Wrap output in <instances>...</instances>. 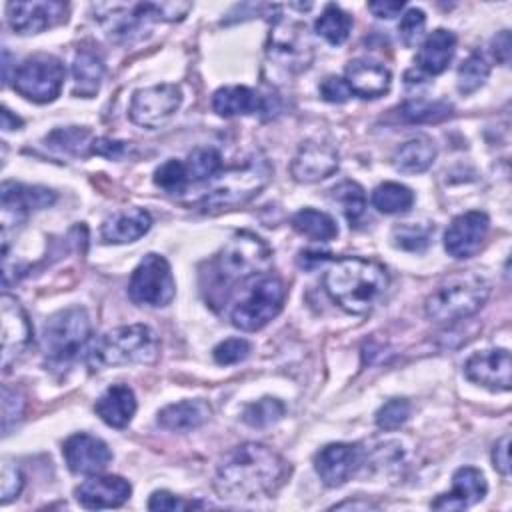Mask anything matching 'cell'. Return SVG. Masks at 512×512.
<instances>
[{
  "instance_id": "6da1fadb",
  "label": "cell",
  "mask_w": 512,
  "mask_h": 512,
  "mask_svg": "<svg viewBox=\"0 0 512 512\" xmlns=\"http://www.w3.org/2000/svg\"><path fill=\"white\" fill-rule=\"evenodd\" d=\"M288 462L270 446L246 442L234 446L218 464L214 488L228 500H260L272 496L288 478Z\"/></svg>"
},
{
  "instance_id": "7a4b0ae2",
  "label": "cell",
  "mask_w": 512,
  "mask_h": 512,
  "mask_svg": "<svg viewBox=\"0 0 512 512\" xmlns=\"http://www.w3.org/2000/svg\"><path fill=\"white\" fill-rule=\"evenodd\" d=\"M386 288L388 272L372 258L342 256L324 272V290L348 314H368Z\"/></svg>"
},
{
  "instance_id": "3957f363",
  "label": "cell",
  "mask_w": 512,
  "mask_h": 512,
  "mask_svg": "<svg viewBox=\"0 0 512 512\" xmlns=\"http://www.w3.org/2000/svg\"><path fill=\"white\" fill-rule=\"evenodd\" d=\"M158 354L160 340L156 332L146 324H128L100 336L88 348L86 364L92 370L128 364H152Z\"/></svg>"
},
{
  "instance_id": "277c9868",
  "label": "cell",
  "mask_w": 512,
  "mask_h": 512,
  "mask_svg": "<svg viewBox=\"0 0 512 512\" xmlns=\"http://www.w3.org/2000/svg\"><path fill=\"white\" fill-rule=\"evenodd\" d=\"M272 166L266 156L252 154L242 164H236L218 174L214 186L198 200L202 212L230 210L254 198L270 180Z\"/></svg>"
},
{
  "instance_id": "5b68a950",
  "label": "cell",
  "mask_w": 512,
  "mask_h": 512,
  "mask_svg": "<svg viewBox=\"0 0 512 512\" xmlns=\"http://www.w3.org/2000/svg\"><path fill=\"white\" fill-rule=\"evenodd\" d=\"M192 4L188 2H136V4H96L94 18L116 42H128L146 30L150 22L182 20Z\"/></svg>"
},
{
  "instance_id": "8992f818",
  "label": "cell",
  "mask_w": 512,
  "mask_h": 512,
  "mask_svg": "<svg viewBox=\"0 0 512 512\" xmlns=\"http://www.w3.org/2000/svg\"><path fill=\"white\" fill-rule=\"evenodd\" d=\"M92 324L86 308L70 306L52 314L42 330V350L52 368L70 366L88 346Z\"/></svg>"
},
{
  "instance_id": "52a82bcc",
  "label": "cell",
  "mask_w": 512,
  "mask_h": 512,
  "mask_svg": "<svg viewBox=\"0 0 512 512\" xmlns=\"http://www.w3.org/2000/svg\"><path fill=\"white\" fill-rule=\"evenodd\" d=\"M490 290V282L474 272L454 276L426 298L424 312L434 322L464 320L486 304Z\"/></svg>"
},
{
  "instance_id": "ba28073f",
  "label": "cell",
  "mask_w": 512,
  "mask_h": 512,
  "mask_svg": "<svg viewBox=\"0 0 512 512\" xmlns=\"http://www.w3.org/2000/svg\"><path fill=\"white\" fill-rule=\"evenodd\" d=\"M272 266L270 246L252 232H236L218 254V272L226 282H244Z\"/></svg>"
},
{
  "instance_id": "9c48e42d",
  "label": "cell",
  "mask_w": 512,
  "mask_h": 512,
  "mask_svg": "<svg viewBox=\"0 0 512 512\" xmlns=\"http://www.w3.org/2000/svg\"><path fill=\"white\" fill-rule=\"evenodd\" d=\"M66 68L60 58L52 54H32L14 72V90L38 104L58 98L64 84Z\"/></svg>"
},
{
  "instance_id": "30bf717a",
  "label": "cell",
  "mask_w": 512,
  "mask_h": 512,
  "mask_svg": "<svg viewBox=\"0 0 512 512\" xmlns=\"http://www.w3.org/2000/svg\"><path fill=\"white\" fill-rule=\"evenodd\" d=\"M286 288L282 280L274 276H266L258 280L250 292L234 306L230 320L236 328L254 332L264 328L272 318L278 316V312L284 306Z\"/></svg>"
},
{
  "instance_id": "8fae6325",
  "label": "cell",
  "mask_w": 512,
  "mask_h": 512,
  "mask_svg": "<svg viewBox=\"0 0 512 512\" xmlns=\"http://www.w3.org/2000/svg\"><path fill=\"white\" fill-rule=\"evenodd\" d=\"M176 292L170 264L160 254H146L128 282V296L140 306H166Z\"/></svg>"
},
{
  "instance_id": "7c38bea8",
  "label": "cell",
  "mask_w": 512,
  "mask_h": 512,
  "mask_svg": "<svg viewBox=\"0 0 512 512\" xmlns=\"http://www.w3.org/2000/svg\"><path fill=\"white\" fill-rule=\"evenodd\" d=\"M312 40L308 36L306 24L294 20H278L268 36V58L284 68L286 72H302L312 62Z\"/></svg>"
},
{
  "instance_id": "4fadbf2b",
  "label": "cell",
  "mask_w": 512,
  "mask_h": 512,
  "mask_svg": "<svg viewBox=\"0 0 512 512\" xmlns=\"http://www.w3.org/2000/svg\"><path fill=\"white\" fill-rule=\"evenodd\" d=\"M182 104V92L176 84H156L140 88L130 100V120L142 128L154 130L166 124Z\"/></svg>"
},
{
  "instance_id": "5bb4252c",
  "label": "cell",
  "mask_w": 512,
  "mask_h": 512,
  "mask_svg": "<svg viewBox=\"0 0 512 512\" xmlns=\"http://www.w3.org/2000/svg\"><path fill=\"white\" fill-rule=\"evenodd\" d=\"M364 462V448L360 444H348V442H336L320 448L314 456V468L320 476V480L330 486H342L346 484Z\"/></svg>"
},
{
  "instance_id": "9a60e30c",
  "label": "cell",
  "mask_w": 512,
  "mask_h": 512,
  "mask_svg": "<svg viewBox=\"0 0 512 512\" xmlns=\"http://www.w3.org/2000/svg\"><path fill=\"white\" fill-rule=\"evenodd\" d=\"M0 318H2V368L4 372H8L12 362L32 342V326L20 302L8 294H4L0 300Z\"/></svg>"
},
{
  "instance_id": "2e32d148",
  "label": "cell",
  "mask_w": 512,
  "mask_h": 512,
  "mask_svg": "<svg viewBox=\"0 0 512 512\" xmlns=\"http://www.w3.org/2000/svg\"><path fill=\"white\" fill-rule=\"evenodd\" d=\"M8 22L18 34H38L66 20L68 4L58 0L36 2H10L6 6Z\"/></svg>"
},
{
  "instance_id": "e0dca14e",
  "label": "cell",
  "mask_w": 512,
  "mask_h": 512,
  "mask_svg": "<svg viewBox=\"0 0 512 512\" xmlns=\"http://www.w3.org/2000/svg\"><path fill=\"white\" fill-rule=\"evenodd\" d=\"M488 228L490 220L480 210H470L456 216L444 234L446 252L458 260L474 256L480 250Z\"/></svg>"
},
{
  "instance_id": "ac0fdd59",
  "label": "cell",
  "mask_w": 512,
  "mask_h": 512,
  "mask_svg": "<svg viewBox=\"0 0 512 512\" xmlns=\"http://www.w3.org/2000/svg\"><path fill=\"white\" fill-rule=\"evenodd\" d=\"M468 380L486 386L490 390H510L512 384V360L506 348H492L472 354L464 364Z\"/></svg>"
},
{
  "instance_id": "d6986e66",
  "label": "cell",
  "mask_w": 512,
  "mask_h": 512,
  "mask_svg": "<svg viewBox=\"0 0 512 512\" xmlns=\"http://www.w3.org/2000/svg\"><path fill=\"white\" fill-rule=\"evenodd\" d=\"M62 454L66 460V466L74 474H84V476H94L100 474L112 460V452L96 436L90 434H72L64 446Z\"/></svg>"
},
{
  "instance_id": "ffe728a7",
  "label": "cell",
  "mask_w": 512,
  "mask_h": 512,
  "mask_svg": "<svg viewBox=\"0 0 512 512\" xmlns=\"http://www.w3.org/2000/svg\"><path fill=\"white\" fill-rule=\"evenodd\" d=\"M338 170V152L326 142H304L290 164V174L296 182L312 184L328 178Z\"/></svg>"
},
{
  "instance_id": "44dd1931",
  "label": "cell",
  "mask_w": 512,
  "mask_h": 512,
  "mask_svg": "<svg viewBox=\"0 0 512 512\" xmlns=\"http://www.w3.org/2000/svg\"><path fill=\"white\" fill-rule=\"evenodd\" d=\"M132 486L128 480L122 476H98L94 474L86 482H82L74 494L76 500L90 510H100V508H118L130 498Z\"/></svg>"
},
{
  "instance_id": "7402d4cb",
  "label": "cell",
  "mask_w": 512,
  "mask_h": 512,
  "mask_svg": "<svg viewBox=\"0 0 512 512\" xmlns=\"http://www.w3.org/2000/svg\"><path fill=\"white\" fill-rule=\"evenodd\" d=\"M488 492L484 474L472 466H462L452 476V490L440 494L430 506L436 510H464L480 502Z\"/></svg>"
},
{
  "instance_id": "603a6c76",
  "label": "cell",
  "mask_w": 512,
  "mask_h": 512,
  "mask_svg": "<svg viewBox=\"0 0 512 512\" xmlns=\"http://www.w3.org/2000/svg\"><path fill=\"white\" fill-rule=\"evenodd\" d=\"M344 82L350 92L360 98H378L390 90V70L368 58L350 60L344 70Z\"/></svg>"
},
{
  "instance_id": "cb8c5ba5",
  "label": "cell",
  "mask_w": 512,
  "mask_h": 512,
  "mask_svg": "<svg viewBox=\"0 0 512 512\" xmlns=\"http://www.w3.org/2000/svg\"><path fill=\"white\" fill-rule=\"evenodd\" d=\"M456 52V34L446 28H436L426 36L418 54H416V70L424 76L442 74L452 56Z\"/></svg>"
},
{
  "instance_id": "d4e9b609",
  "label": "cell",
  "mask_w": 512,
  "mask_h": 512,
  "mask_svg": "<svg viewBox=\"0 0 512 512\" xmlns=\"http://www.w3.org/2000/svg\"><path fill=\"white\" fill-rule=\"evenodd\" d=\"M2 212L4 216L22 218L30 210H40L50 206L56 200V194L42 186H26L18 182H4L2 184Z\"/></svg>"
},
{
  "instance_id": "484cf974",
  "label": "cell",
  "mask_w": 512,
  "mask_h": 512,
  "mask_svg": "<svg viewBox=\"0 0 512 512\" xmlns=\"http://www.w3.org/2000/svg\"><path fill=\"white\" fill-rule=\"evenodd\" d=\"M152 218L142 208H126L108 216L102 224V238L112 244L134 242L150 230Z\"/></svg>"
},
{
  "instance_id": "4316f807",
  "label": "cell",
  "mask_w": 512,
  "mask_h": 512,
  "mask_svg": "<svg viewBox=\"0 0 512 512\" xmlns=\"http://www.w3.org/2000/svg\"><path fill=\"white\" fill-rule=\"evenodd\" d=\"M94 410L108 426L126 428L136 412V396L126 384H114L96 400Z\"/></svg>"
},
{
  "instance_id": "83f0119b",
  "label": "cell",
  "mask_w": 512,
  "mask_h": 512,
  "mask_svg": "<svg viewBox=\"0 0 512 512\" xmlns=\"http://www.w3.org/2000/svg\"><path fill=\"white\" fill-rule=\"evenodd\" d=\"M212 108L222 118L246 116L266 110V100L248 86H224L212 96Z\"/></svg>"
},
{
  "instance_id": "f1b7e54d",
  "label": "cell",
  "mask_w": 512,
  "mask_h": 512,
  "mask_svg": "<svg viewBox=\"0 0 512 512\" xmlns=\"http://www.w3.org/2000/svg\"><path fill=\"white\" fill-rule=\"evenodd\" d=\"M212 414V408L204 400H182L168 404L158 412V424L172 432H188L202 426Z\"/></svg>"
},
{
  "instance_id": "f546056e",
  "label": "cell",
  "mask_w": 512,
  "mask_h": 512,
  "mask_svg": "<svg viewBox=\"0 0 512 512\" xmlns=\"http://www.w3.org/2000/svg\"><path fill=\"white\" fill-rule=\"evenodd\" d=\"M72 76H74V94L92 98L96 96L102 76H104V62L102 58L88 48L78 50L72 62Z\"/></svg>"
},
{
  "instance_id": "4dcf8cb0",
  "label": "cell",
  "mask_w": 512,
  "mask_h": 512,
  "mask_svg": "<svg viewBox=\"0 0 512 512\" xmlns=\"http://www.w3.org/2000/svg\"><path fill=\"white\" fill-rule=\"evenodd\" d=\"M436 158V146L432 140L418 136L404 142L394 156V168L402 174H420L432 166Z\"/></svg>"
},
{
  "instance_id": "1f68e13d",
  "label": "cell",
  "mask_w": 512,
  "mask_h": 512,
  "mask_svg": "<svg viewBox=\"0 0 512 512\" xmlns=\"http://www.w3.org/2000/svg\"><path fill=\"white\" fill-rule=\"evenodd\" d=\"M396 116L400 122L406 124H430V122H442L452 116V104L444 100H408L402 106H398Z\"/></svg>"
},
{
  "instance_id": "d6a6232c",
  "label": "cell",
  "mask_w": 512,
  "mask_h": 512,
  "mask_svg": "<svg viewBox=\"0 0 512 512\" xmlns=\"http://www.w3.org/2000/svg\"><path fill=\"white\" fill-rule=\"evenodd\" d=\"M292 228L310 238V240H318V242H328L332 238H336L338 228L336 222L330 214L314 210V208H302L292 216Z\"/></svg>"
},
{
  "instance_id": "836d02e7",
  "label": "cell",
  "mask_w": 512,
  "mask_h": 512,
  "mask_svg": "<svg viewBox=\"0 0 512 512\" xmlns=\"http://www.w3.org/2000/svg\"><path fill=\"white\" fill-rule=\"evenodd\" d=\"M314 30L318 36H322L326 42L340 46L348 40L350 30H352V16L344 12L336 4H328L324 12L316 18Z\"/></svg>"
},
{
  "instance_id": "e575fe53",
  "label": "cell",
  "mask_w": 512,
  "mask_h": 512,
  "mask_svg": "<svg viewBox=\"0 0 512 512\" xmlns=\"http://www.w3.org/2000/svg\"><path fill=\"white\" fill-rule=\"evenodd\" d=\"M414 202V194L408 186L398 182H384L372 192V206L384 214L408 212Z\"/></svg>"
},
{
  "instance_id": "d590c367",
  "label": "cell",
  "mask_w": 512,
  "mask_h": 512,
  "mask_svg": "<svg viewBox=\"0 0 512 512\" xmlns=\"http://www.w3.org/2000/svg\"><path fill=\"white\" fill-rule=\"evenodd\" d=\"M184 166L190 182L214 180L222 172V156L214 146H198L188 154Z\"/></svg>"
},
{
  "instance_id": "8d00e7d4",
  "label": "cell",
  "mask_w": 512,
  "mask_h": 512,
  "mask_svg": "<svg viewBox=\"0 0 512 512\" xmlns=\"http://www.w3.org/2000/svg\"><path fill=\"white\" fill-rule=\"evenodd\" d=\"M490 74V64L484 58L482 52H472L458 68V76H456V86L460 94H472L474 90H478L486 78Z\"/></svg>"
},
{
  "instance_id": "74e56055",
  "label": "cell",
  "mask_w": 512,
  "mask_h": 512,
  "mask_svg": "<svg viewBox=\"0 0 512 512\" xmlns=\"http://www.w3.org/2000/svg\"><path fill=\"white\" fill-rule=\"evenodd\" d=\"M334 200L342 206V212L350 226H358L366 214V194L356 182H342L334 188Z\"/></svg>"
},
{
  "instance_id": "f35d334b",
  "label": "cell",
  "mask_w": 512,
  "mask_h": 512,
  "mask_svg": "<svg viewBox=\"0 0 512 512\" xmlns=\"http://www.w3.org/2000/svg\"><path fill=\"white\" fill-rule=\"evenodd\" d=\"M286 412L284 402H280L278 398H260L252 404H248L242 412V420L252 426V428H266L274 422H278Z\"/></svg>"
},
{
  "instance_id": "ab89813d",
  "label": "cell",
  "mask_w": 512,
  "mask_h": 512,
  "mask_svg": "<svg viewBox=\"0 0 512 512\" xmlns=\"http://www.w3.org/2000/svg\"><path fill=\"white\" fill-rule=\"evenodd\" d=\"M50 146L54 148H60L64 152H70V154H88L92 152V142H90V132L84 130V128H76V126H68V128H58L54 130L48 138Z\"/></svg>"
},
{
  "instance_id": "60d3db41",
  "label": "cell",
  "mask_w": 512,
  "mask_h": 512,
  "mask_svg": "<svg viewBox=\"0 0 512 512\" xmlns=\"http://www.w3.org/2000/svg\"><path fill=\"white\" fill-rule=\"evenodd\" d=\"M434 226L430 224H416V222H404L400 226L394 228L392 236H394V244L410 250V252H420L430 244Z\"/></svg>"
},
{
  "instance_id": "b9f144b4",
  "label": "cell",
  "mask_w": 512,
  "mask_h": 512,
  "mask_svg": "<svg viewBox=\"0 0 512 512\" xmlns=\"http://www.w3.org/2000/svg\"><path fill=\"white\" fill-rule=\"evenodd\" d=\"M154 184L160 186L162 190L170 192V194L184 192L186 186L190 184V178H188L184 162L176 160V158H170L164 164H160L156 168V172H154Z\"/></svg>"
},
{
  "instance_id": "7bdbcfd3",
  "label": "cell",
  "mask_w": 512,
  "mask_h": 512,
  "mask_svg": "<svg viewBox=\"0 0 512 512\" xmlns=\"http://www.w3.org/2000/svg\"><path fill=\"white\" fill-rule=\"evenodd\" d=\"M410 416V404L404 398H394L386 402L378 412H376V424L382 430H396L400 428Z\"/></svg>"
},
{
  "instance_id": "ee69618b",
  "label": "cell",
  "mask_w": 512,
  "mask_h": 512,
  "mask_svg": "<svg viewBox=\"0 0 512 512\" xmlns=\"http://www.w3.org/2000/svg\"><path fill=\"white\" fill-rule=\"evenodd\" d=\"M424 26H426V16L420 8H408L402 18H400V24H398V34H400V40L406 44V46H414L422 32H424Z\"/></svg>"
},
{
  "instance_id": "f6af8a7d",
  "label": "cell",
  "mask_w": 512,
  "mask_h": 512,
  "mask_svg": "<svg viewBox=\"0 0 512 512\" xmlns=\"http://www.w3.org/2000/svg\"><path fill=\"white\" fill-rule=\"evenodd\" d=\"M250 342L244 340V338H228L224 342H220L212 354H214V360L218 364H236L240 360H244L248 354H250Z\"/></svg>"
},
{
  "instance_id": "bcb514c9",
  "label": "cell",
  "mask_w": 512,
  "mask_h": 512,
  "mask_svg": "<svg viewBox=\"0 0 512 512\" xmlns=\"http://www.w3.org/2000/svg\"><path fill=\"white\" fill-rule=\"evenodd\" d=\"M22 486H24V476L18 470V466L4 462L2 470H0V500H2V504L16 498L22 492Z\"/></svg>"
},
{
  "instance_id": "7dc6e473",
  "label": "cell",
  "mask_w": 512,
  "mask_h": 512,
  "mask_svg": "<svg viewBox=\"0 0 512 512\" xmlns=\"http://www.w3.org/2000/svg\"><path fill=\"white\" fill-rule=\"evenodd\" d=\"M24 414V400L16 390L2 386V428L8 432L12 424H16Z\"/></svg>"
},
{
  "instance_id": "c3c4849f",
  "label": "cell",
  "mask_w": 512,
  "mask_h": 512,
  "mask_svg": "<svg viewBox=\"0 0 512 512\" xmlns=\"http://www.w3.org/2000/svg\"><path fill=\"white\" fill-rule=\"evenodd\" d=\"M318 90H320L322 100L332 102V104H342V102H346L352 96V92H350L348 84L344 82V78H338V76H326L320 82Z\"/></svg>"
},
{
  "instance_id": "681fc988",
  "label": "cell",
  "mask_w": 512,
  "mask_h": 512,
  "mask_svg": "<svg viewBox=\"0 0 512 512\" xmlns=\"http://www.w3.org/2000/svg\"><path fill=\"white\" fill-rule=\"evenodd\" d=\"M194 506H200V504L184 502L182 498H178L166 490H156L148 500L150 510H186V508H194Z\"/></svg>"
},
{
  "instance_id": "f907efd6",
  "label": "cell",
  "mask_w": 512,
  "mask_h": 512,
  "mask_svg": "<svg viewBox=\"0 0 512 512\" xmlns=\"http://www.w3.org/2000/svg\"><path fill=\"white\" fill-rule=\"evenodd\" d=\"M492 464L502 474H510V436L504 434L492 448Z\"/></svg>"
},
{
  "instance_id": "816d5d0a",
  "label": "cell",
  "mask_w": 512,
  "mask_h": 512,
  "mask_svg": "<svg viewBox=\"0 0 512 512\" xmlns=\"http://www.w3.org/2000/svg\"><path fill=\"white\" fill-rule=\"evenodd\" d=\"M128 150L126 142H118V140H110V138H98L92 142V152L106 156V158H120L124 152Z\"/></svg>"
},
{
  "instance_id": "f5cc1de1",
  "label": "cell",
  "mask_w": 512,
  "mask_h": 512,
  "mask_svg": "<svg viewBox=\"0 0 512 512\" xmlns=\"http://www.w3.org/2000/svg\"><path fill=\"white\" fill-rule=\"evenodd\" d=\"M492 52L496 56V60L500 64H508L510 62V32L502 30L494 36L492 40Z\"/></svg>"
},
{
  "instance_id": "db71d44e",
  "label": "cell",
  "mask_w": 512,
  "mask_h": 512,
  "mask_svg": "<svg viewBox=\"0 0 512 512\" xmlns=\"http://www.w3.org/2000/svg\"><path fill=\"white\" fill-rule=\"evenodd\" d=\"M404 8V2H370L368 10L378 18H394Z\"/></svg>"
},
{
  "instance_id": "11a10c76",
  "label": "cell",
  "mask_w": 512,
  "mask_h": 512,
  "mask_svg": "<svg viewBox=\"0 0 512 512\" xmlns=\"http://www.w3.org/2000/svg\"><path fill=\"white\" fill-rule=\"evenodd\" d=\"M22 120L18 116H12V112L8 108H2V128L4 130H14L20 128Z\"/></svg>"
},
{
  "instance_id": "9f6ffc18",
  "label": "cell",
  "mask_w": 512,
  "mask_h": 512,
  "mask_svg": "<svg viewBox=\"0 0 512 512\" xmlns=\"http://www.w3.org/2000/svg\"><path fill=\"white\" fill-rule=\"evenodd\" d=\"M344 506H352V508H372L370 502H364V504H358V502H342V504H338L336 508H344Z\"/></svg>"
}]
</instances>
